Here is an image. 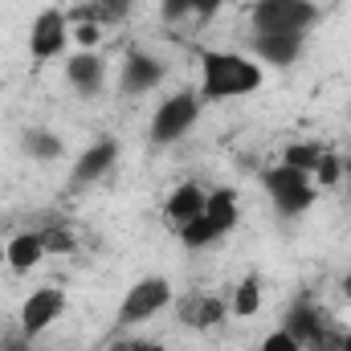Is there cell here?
<instances>
[{
    "mask_svg": "<svg viewBox=\"0 0 351 351\" xmlns=\"http://www.w3.org/2000/svg\"><path fill=\"white\" fill-rule=\"evenodd\" d=\"M258 351H302V348H298V339H294L286 327H278V331H269V335L262 339V348Z\"/></svg>",
    "mask_w": 351,
    "mask_h": 351,
    "instance_id": "23",
    "label": "cell"
},
{
    "mask_svg": "<svg viewBox=\"0 0 351 351\" xmlns=\"http://www.w3.org/2000/svg\"><path fill=\"white\" fill-rule=\"evenodd\" d=\"M225 315H229V306H225L217 294H196V298H188V302L180 306V319H184L188 327H196V331H208V327H217Z\"/></svg>",
    "mask_w": 351,
    "mask_h": 351,
    "instance_id": "14",
    "label": "cell"
},
{
    "mask_svg": "<svg viewBox=\"0 0 351 351\" xmlns=\"http://www.w3.org/2000/svg\"><path fill=\"white\" fill-rule=\"evenodd\" d=\"M262 188L265 196L274 200V208L282 217H302L311 204H315V180L306 172H294L286 164H274L262 172Z\"/></svg>",
    "mask_w": 351,
    "mask_h": 351,
    "instance_id": "4",
    "label": "cell"
},
{
    "mask_svg": "<svg viewBox=\"0 0 351 351\" xmlns=\"http://www.w3.org/2000/svg\"><path fill=\"white\" fill-rule=\"evenodd\" d=\"M66 82L78 98H94L98 90L106 86V58L94 53V49H78L70 62H66Z\"/></svg>",
    "mask_w": 351,
    "mask_h": 351,
    "instance_id": "10",
    "label": "cell"
},
{
    "mask_svg": "<svg viewBox=\"0 0 351 351\" xmlns=\"http://www.w3.org/2000/svg\"><path fill=\"white\" fill-rule=\"evenodd\" d=\"M164 306H172V282L160 278V274H152V278H143V282H135V286L127 290V298H123V306H119V323H123V327L152 323Z\"/></svg>",
    "mask_w": 351,
    "mask_h": 351,
    "instance_id": "6",
    "label": "cell"
},
{
    "mask_svg": "<svg viewBox=\"0 0 351 351\" xmlns=\"http://www.w3.org/2000/svg\"><path fill=\"white\" fill-rule=\"evenodd\" d=\"M180 241H184V250H208V245H217V241H221V229L200 213L196 221H188V225L180 229Z\"/></svg>",
    "mask_w": 351,
    "mask_h": 351,
    "instance_id": "20",
    "label": "cell"
},
{
    "mask_svg": "<svg viewBox=\"0 0 351 351\" xmlns=\"http://www.w3.org/2000/svg\"><path fill=\"white\" fill-rule=\"evenodd\" d=\"M204 217L221 229V237H225V233H233V229H237V221H241L237 192H233V188H213V192H208V200H204Z\"/></svg>",
    "mask_w": 351,
    "mask_h": 351,
    "instance_id": "15",
    "label": "cell"
},
{
    "mask_svg": "<svg viewBox=\"0 0 351 351\" xmlns=\"http://www.w3.org/2000/svg\"><path fill=\"white\" fill-rule=\"evenodd\" d=\"M164 62L156 58V53H143V49H131L127 53V62H123V70H119V90L123 94H147V90H156L164 82Z\"/></svg>",
    "mask_w": 351,
    "mask_h": 351,
    "instance_id": "9",
    "label": "cell"
},
{
    "mask_svg": "<svg viewBox=\"0 0 351 351\" xmlns=\"http://www.w3.org/2000/svg\"><path fill=\"white\" fill-rule=\"evenodd\" d=\"M123 351H168V348H164V343H143V339H139V343H127Z\"/></svg>",
    "mask_w": 351,
    "mask_h": 351,
    "instance_id": "28",
    "label": "cell"
},
{
    "mask_svg": "<svg viewBox=\"0 0 351 351\" xmlns=\"http://www.w3.org/2000/svg\"><path fill=\"white\" fill-rule=\"evenodd\" d=\"M196 119H200V94L196 90H176L168 94L156 110H152V143H180L192 127H196Z\"/></svg>",
    "mask_w": 351,
    "mask_h": 351,
    "instance_id": "2",
    "label": "cell"
},
{
    "mask_svg": "<svg viewBox=\"0 0 351 351\" xmlns=\"http://www.w3.org/2000/svg\"><path fill=\"white\" fill-rule=\"evenodd\" d=\"M265 66L250 53L233 49H204L200 53V102H225V98H245L262 90Z\"/></svg>",
    "mask_w": 351,
    "mask_h": 351,
    "instance_id": "1",
    "label": "cell"
},
{
    "mask_svg": "<svg viewBox=\"0 0 351 351\" xmlns=\"http://www.w3.org/2000/svg\"><path fill=\"white\" fill-rule=\"evenodd\" d=\"M323 143H315V139H298V143H286V152H282V164L286 168H294V172H306L315 176L319 168V160H323Z\"/></svg>",
    "mask_w": 351,
    "mask_h": 351,
    "instance_id": "18",
    "label": "cell"
},
{
    "mask_svg": "<svg viewBox=\"0 0 351 351\" xmlns=\"http://www.w3.org/2000/svg\"><path fill=\"white\" fill-rule=\"evenodd\" d=\"M339 351H351V335H343V339H339Z\"/></svg>",
    "mask_w": 351,
    "mask_h": 351,
    "instance_id": "31",
    "label": "cell"
},
{
    "mask_svg": "<svg viewBox=\"0 0 351 351\" xmlns=\"http://www.w3.org/2000/svg\"><path fill=\"white\" fill-rule=\"evenodd\" d=\"M98 33H102V25H98V21H74V37H78V45H94V41H98Z\"/></svg>",
    "mask_w": 351,
    "mask_h": 351,
    "instance_id": "26",
    "label": "cell"
},
{
    "mask_svg": "<svg viewBox=\"0 0 351 351\" xmlns=\"http://www.w3.org/2000/svg\"><path fill=\"white\" fill-rule=\"evenodd\" d=\"M229 311H233V315H241V319H254V315L262 311V278H258V274H250V278H241V282H237Z\"/></svg>",
    "mask_w": 351,
    "mask_h": 351,
    "instance_id": "19",
    "label": "cell"
},
{
    "mask_svg": "<svg viewBox=\"0 0 351 351\" xmlns=\"http://www.w3.org/2000/svg\"><path fill=\"white\" fill-rule=\"evenodd\" d=\"M0 351H33L29 348V339H25V335H16V339H4V348Z\"/></svg>",
    "mask_w": 351,
    "mask_h": 351,
    "instance_id": "27",
    "label": "cell"
},
{
    "mask_svg": "<svg viewBox=\"0 0 351 351\" xmlns=\"http://www.w3.org/2000/svg\"><path fill=\"white\" fill-rule=\"evenodd\" d=\"M41 245H45V254H74V233L62 225H49V229H41Z\"/></svg>",
    "mask_w": 351,
    "mask_h": 351,
    "instance_id": "22",
    "label": "cell"
},
{
    "mask_svg": "<svg viewBox=\"0 0 351 351\" xmlns=\"http://www.w3.org/2000/svg\"><path fill=\"white\" fill-rule=\"evenodd\" d=\"M62 311H66V294H62L58 286L33 290V294L25 298V306H21V335H25V339L45 335V331L62 319Z\"/></svg>",
    "mask_w": 351,
    "mask_h": 351,
    "instance_id": "8",
    "label": "cell"
},
{
    "mask_svg": "<svg viewBox=\"0 0 351 351\" xmlns=\"http://www.w3.org/2000/svg\"><path fill=\"white\" fill-rule=\"evenodd\" d=\"M204 200H208V192H204L200 184H192V180L180 184L172 196L164 200V217H168V225H172V229H184L188 221H196V217L204 213Z\"/></svg>",
    "mask_w": 351,
    "mask_h": 351,
    "instance_id": "13",
    "label": "cell"
},
{
    "mask_svg": "<svg viewBox=\"0 0 351 351\" xmlns=\"http://www.w3.org/2000/svg\"><path fill=\"white\" fill-rule=\"evenodd\" d=\"M319 188H335L339 180H343V160L335 156V152H323V160H319V168H315V176H311Z\"/></svg>",
    "mask_w": 351,
    "mask_h": 351,
    "instance_id": "21",
    "label": "cell"
},
{
    "mask_svg": "<svg viewBox=\"0 0 351 351\" xmlns=\"http://www.w3.org/2000/svg\"><path fill=\"white\" fill-rule=\"evenodd\" d=\"M4 250H8V241H4V237H0V265H4Z\"/></svg>",
    "mask_w": 351,
    "mask_h": 351,
    "instance_id": "32",
    "label": "cell"
},
{
    "mask_svg": "<svg viewBox=\"0 0 351 351\" xmlns=\"http://www.w3.org/2000/svg\"><path fill=\"white\" fill-rule=\"evenodd\" d=\"M21 152H25L29 160L49 164V160H58V156L66 152V143H62V135L49 131V127H29V131L21 135Z\"/></svg>",
    "mask_w": 351,
    "mask_h": 351,
    "instance_id": "16",
    "label": "cell"
},
{
    "mask_svg": "<svg viewBox=\"0 0 351 351\" xmlns=\"http://www.w3.org/2000/svg\"><path fill=\"white\" fill-rule=\"evenodd\" d=\"M160 16H164L168 25L188 21V16H192V12H188V0H160Z\"/></svg>",
    "mask_w": 351,
    "mask_h": 351,
    "instance_id": "24",
    "label": "cell"
},
{
    "mask_svg": "<svg viewBox=\"0 0 351 351\" xmlns=\"http://www.w3.org/2000/svg\"><path fill=\"white\" fill-rule=\"evenodd\" d=\"M70 45V16L62 8H45L37 12L33 29H29V53L33 62H49V58H62Z\"/></svg>",
    "mask_w": 351,
    "mask_h": 351,
    "instance_id": "7",
    "label": "cell"
},
{
    "mask_svg": "<svg viewBox=\"0 0 351 351\" xmlns=\"http://www.w3.org/2000/svg\"><path fill=\"white\" fill-rule=\"evenodd\" d=\"M302 45H306V37H298V33H254V58L274 70L294 66L302 58Z\"/></svg>",
    "mask_w": 351,
    "mask_h": 351,
    "instance_id": "11",
    "label": "cell"
},
{
    "mask_svg": "<svg viewBox=\"0 0 351 351\" xmlns=\"http://www.w3.org/2000/svg\"><path fill=\"white\" fill-rule=\"evenodd\" d=\"M343 180H348V184H351V156H348V160H343Z\"/></svg>",
    "mask_w": 351,
    "mask_h": 351,
    "instance_id": "30",
    "label": "cell"
},
{
    "mask_svg": "<svg viewBox=\"0 0 351 351\" xmlns=\"http://www.w3.org/2000/svg\"><path fill=\"white\" fill-rule=\"evenodd\" d=\"M221 8H225V0H188V12H192L196 21H213Z\"/></svg>",
    "mask_w": 351,
    "mask_h": 351,
    "instance_id": "25",
    "label": "cell"
},
{
    "mask_svg": "<svg viewBox=\"0 0 351 351\" xmlns=\"http://www.w3.org/2000/svg\"><path fill=\"white\" fill-rule=\"evenodd\" d=\"M45 258V245H41V233H12L8 237V250H4V265L12 269H33V265Z\"/></svg>",
    "mask_w": 351,
    "mask_h": 351,
    "instance_id": "17",
    "label": "cell"
},
{
    "mask_svg": "<svg viewBox=\"0 0 351 351\" xmlns=\"http://www.w3.org/2000/svg\"><path fill=\"white\" fill-rule=\"evenodd\" d=\"M250 21H254V33H298V37H306V29L319 21V4L315 0H258Z\"/></svg>",
    "mask_w": 351,
    "mask_h": 351,
    "instance_id": "3",
    "label": "cell"
},
{
    "mask_svg": "<svg viewBox=\"0 0 351 351\" xmlns=\"http://www.w3.org/2000/svg\"><path fill=\"white\" fill-rule=\"evenodd\" d=\"M294 339H298V348L302 351H339V327L311 302V298H298L294 306H290V315H286V323H282Z\"/></svg>",
    "mask_w": 351,
    "mask_h": 351,
    "instance_id": "5",
    "label": "cell"
},
{
    "mask_svg": "<svg viewBox=\"0 0 351 351\" xmlns=\"http://www.w3.org/2000/svg\"><path fill=\"white\" fill-rule=\"evenodd\" d=\"M339 290H343V298H348V302H351V269H348V274H343V282H339Z\"/></svg>",
    "mask_w": 351,
    "mask_h": 351,
    "instance_id": "29",
    "label": "cell"
},
{
    "mask_svg": "<svg viewBox=\"0 0 351 351\" xmlns=\"http://www.w3.org/2000/svg\"><path fill=\"white\" fill-rule=\"evenodd\" d=\"M114 164H119V139H110V135L94 139L74 164V184H94V180L114 172Z\"/></svg>",
    "mask_w": 351,
    "mask_h": 351,
    "instance_id": "12",
    "label": "cell"
}]
</instances>
